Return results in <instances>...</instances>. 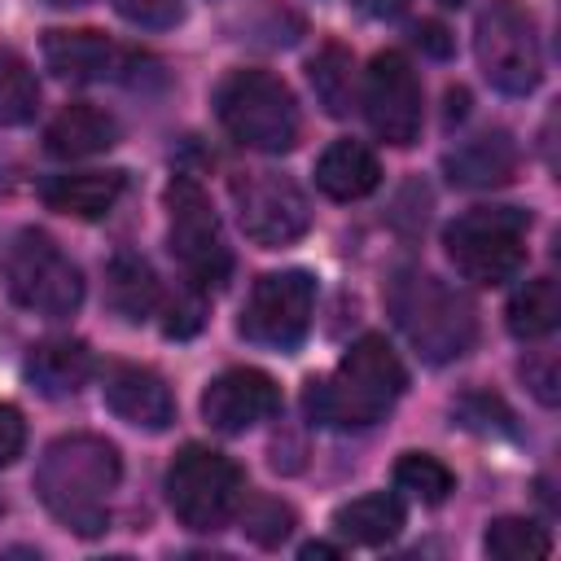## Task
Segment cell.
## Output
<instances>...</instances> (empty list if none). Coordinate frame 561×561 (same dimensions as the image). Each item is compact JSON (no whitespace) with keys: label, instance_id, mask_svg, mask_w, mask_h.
Returning <instances> with one entry per match:
<instances>
[{"label":"cell","instance_id":"8","mask_svg":"<svg viewBox=\"0 0 561 561\" xmlns=\"http://www.w3.org/2000/svg\"><path fill=\"white\" fill-rule=\"evenodd\" d=\"M167 241L175 263L188 276V289H219L232 272V254L219 228V215L210 210V197L197 180L175 175L167 184Z\"/></svg>","mask_w":561,"mask_h":561},{"label":"cell","instance_id":"30","mask_svg":"<svg viewBox=\"0 0 561 561\" xmlns=\"http://www.w3.org/2000/svg\"><path fill=\"white\" fill-rule=\"evenodd\" d=\"M460 421L473 425V430H500V434H513V412L495 399V394H469L456 403Z\"/></svg>","mask_w":561,"mask_h":561},{"label":"cell","instance_id":"31","mask_svg":"<svg viewBox=\"0 0 561 561\" xmlns=\"http://www.w3.org/2000/svg\"><path fill=\"white\" fill-rule=\"evenodd\" d=\"M26 447V416L18 403H0V469H9Z\"/></svg>","mask_w":561,"mask_h":561},{"label":"cell","instance_id":"26","mask_svg":"<svg viewBox=\"0 0 561 561\" xmlns=\"http://www.w3.org/2000/svg\"><path fill=\"white\" fill-rule=\"evenodd\" d=\"M482 548L500 561H543L552 552V535L526 517H495L482 535Z\"/></svg>","mask_w":561,"mask_h":561},{"label":"cell","instance_id":"5","mask_svg":"<svg viewBox=\"0 0 561 561\" xmlns=\"http://www.w3.org/2000/svg\"><path fill=\"white\" fill-rule=\"evenodd\" d=\"M241 500H245V473L232 456L202 443L175 451L167 469V504L180 526L215 535L237 517Z\"/></svg>","mask_w":561,"mask_h":561},{"label":"cell","instance_id":"25","mask_svg":"<svg viewBox=\"0 0 561 561\" xmlns=\"http://www.w3.org/2000/svg\"><path fill=\"white\" fill-rule=\"evenodd\" d=\"M39 110V83L22 53L0 48V127H22Z\"/></svg>","mask_w":561,"mask_h":561},{"label":"cell","instance_id":"21","mask_svg":"<svg viewBox=\"0 0 561 561\" xmlns=\"http://www.w3.org/2000/svg\"><path fill=\"white\" fill-rule=\"evenodd\" d=\"M105 298L131 324L153 316L158 302H162V285H158V272L149 267V259H140L131 250H118L105 267Z\"/></svg>","mask_w":561,"mask_h":561},{"label":"cell","instance_id":"27","mask_svg":"<svg viewBox=\"0 0 561 561\" xmlns=\"http://www.w3.org/2000/svg\"><path fill=\"white\" fill-rule=\"evenodd\" d=\"M394 486L408 491V495L421 500V504H443V500L456 491V478H451V469H447L438 456H430V451H408V456L394 460Z\"/></svg>","mask_w":561,"mask_h":561},{"label":"cell","instance_id":"24","mask_svg":"<svg viewBox=\"0 0 561 561\" xmlns=\"http://www.w3.org/2000/svg\"><path fill=\"white\" fill-rule=\"evenodd\" d=\"M307 79L316 88V101L333 114L346 118L355 110V57L342 44H324L311 61H307Z\"/></svg>","mask_w":561,"mask_h":561},{"label":"cell","instance_id":"16","mask_svg":"<svg viewBox=\"0 0 561 561\" xmlns=\"http://www.w3.org/2000/svg\"><path fill=\"white\" fill-rule=\"evenodd\" d=\"M22 373L44 399H70L92 381L96 359H92L88 342H79V337H44L26 351Z\"/></svg>","mask_w":561,"mask_h":561},{"label":"cell","instance_id":"19","mask_svg":"<svg viewBox=\"0 0 561 561\" xmlns=\"http://www.w3.org/2000/svg\"><path fill=\"white\" fill-rule=\"evenodd\" d=\"M381 184V162L359 140H333L316 158V188L333 202H359Z\"/></svg>","mask_w":561,"mask_h":561},{"label":"cell","instance_id":"7","mask_svg":"<svg viewBox=\"0 0 561 561\" xmlns=\"http://www.w3.org/2000/svg\"><path fill=\"white\" fill-rule=\"evenodd\" d=\"M473 53L486 83L504 96H526L543 79L539 26L517 0H491L473 22Z\"/></svg>","mask_w":561,"mask_h":561},{"label":"cell","instance_id":"1","mask_svg":"<svg viewBox=\"0 0 561 561\" xmlns=\"http://www.w3.org/2000/svg\"><path fill=\"white\" fill-rule=\"evenodd\" d=\"M118 478L123 460L110 438L61 434L35 465V495L66 530L92 539L110 530V495L118 491Z\"/></svg>","mask_w":561,"mask_h":561},{"label":"cell","instance_id":"6","mask_svg":"<svg viewBox=\"0 0 561 561\" xmlns=\"http://www.w3.org/2000/svg\"><path fill=\"white\" fill-rule=\"evenodd\" d=\"M526 228L530 215L517 206H473L443 228V245L465 280L500 285L526 263Z\"/></svg>","mask_w":561,"mask_h":561},{"label":"cell","instance_id":"10","mask_svg":"<svg viewBox=\"0 0 561 561\" xmlns=\"http://www.w3.org/2000/svg\"><path fill=\"white\" fill-rule=\"evenodd\" d=\"M311 311H316V276L311 272H302V267L267 272L254 280V289L241 307V337L254 346L294 351L311 329Z\"/></svg>","mask_w":561,"mask_h":561},{"label":"cell","instance_id":"11","mask_svg":"<svg viewBox=\"0 0 561 561\" xmlns=\"http://www.w3.org/2000/svg\"><path fill=\"white\" fill-rule=\"evenodd\" d=\"M232 206H237L241 232L263 250L289 245L311 228L307 193L280 171H245V175H237L232 180Z\"/></svg>","mask_w":561,"mask_h":561},{"label":"cell","instance_id":"18","mask_svg":"<svg viewBox=\"0 0 561 561\" xmlns=\"http://www.w3.org/2000/svg\"><path fill=\"white\" fill-rule=\"evenodd\" d=\"M114 140H118L114 114H105V110L92 105V101H70V105L48 123V131H44V149H48L53 158H66V162L105 153Z\"/></svg>","mask_w":561,"mask_h":561},{"label":"cell","instance_id":"23","mask_svg":"<svg viewBox=\"0 0 561 561\" xmlns=\"http://www.w3.org/2000/svg\"><path fill=\"white\" fill-rule=\"evenodd\" d=\"M504 324L513 337L522 342H539L548 337L557 324H561V289L552 276H535V280H522L504 307Z\"/></svg>","mask_w":561,"mask_h":561},{"label":"cell","instance_id":"20","mask_svg":"<svg viewBox=\"0 0 561 561\" xmlns=\"http://www.w3.org/2000/svg\"><path fill=\"white\" fill-rule=\"evenodd\" d=\"M39 197L48 210L75 215V219H101L123 197V171H66L48 175L39 184Z\"/></svg>","mask_w":561,"mask_h":561},{"label":"cell","instance_id":"38","mask_svg":"<svg viewBox=\"0 0 561 561\" xmlns=\"http://www.w3.org/2000/svg\"><path fill=\"white\" fill-rule=\"evenodd\" d=\"M438 4H447V9H460V4H465V0H438Z\"/></svg>","mask_w":561,"mask_h":561},{"label":"cell","instance_id":"3","mask_svg":"<svg viewBox=\"0 0 561 561\" xmlns=\"http://www.w3.org/2000/svg\"><path fill=\"white\" fill-rule=\"evenodd\" d=\"M386 307H390L399 333L416 346V355L425 364H451V359L469 355L478 342L473 302L460 289H451L447 280H438L434 272L399 267L386 289Z\"/></svg>","mask_w":561,"mask_h":561},{"label":"cell","instance_id":"35","mask_svg":"<svg viewBox=\"0 0 561 561\" xmlns=\"http://www.w3.org/2000/svg\"><path fill=\"white\" fill-rule=\"evenodd\" d=\"M359 9L373 13V18H394V13L408 9V0H359Z\"/></svg>","mask_w":561,"mask_h":561},{"label":"cell","instance_id":"39","mask_svg":"<svg viewBox=\"0 0 561 561\" xmlns=\"http://www.w3.org/2000/svg\"><path fill=\"white\" fill-rule=\"evenodd\" d=\"M0 517H4V495H0Z\"/></svg>","mask_w":561,"mask_h":561},{"label":"cell","instance_id":"37","mask_svg":"<svg viewBox=\"0 0 561 561\" xmlns=\"http://www.w3.org/2000/svg\"><path fill=\"white\" fill-rule=\"evenodd\" d=\"M48 4H57V9H70V4H83V0H48Z\"/></svg>","mask_w":561,"mask_h":561},{"label":"cell","instance_id":"15","mask_svg":"<svg viewBox=\"0 0 561 561\" xmlns=\"http://www.w3.org/2000/svg\"><path fill=\"white\" fill-rule=\"evenodd\" d=\"M131 53H123L105 31L79 26V31H48L44 35V66L57 79L70 83H105V79H123Z\"/></svg>","mask_w":561,"mask_h":561},{"label":"cell","instance_id":"2","mask_svg":"<svg viewBox=\"0 0 561 561\" xmlns=\"http://www.w3.org/2000/svg\"><path fill=\"white\" fill-rule=\"evenodd\" d=\"M408 390V368L381 333H364L329 377H311L302 408L324 430H368Z\"/></svg>","mask_w":561,"mask_h":561},{"label":"cell","instance_id":"12","mask_svg":"<svg viewBox=\"0 0 561 561\" xmlns=\"http://www.w3.org/2000/svg\"><path fill=\"white\" fill-rule=\"evenodd\" d=\"M364 114L368 127L386 140V145H412L421 136V79L412 70V61L399 48H386L368 61L364 70Z\"/></svg>","mask_w":561,"mask_h":561},{"label":"cell","instance_id":"4","mask_svg":"<svg viewBox=\"0 0 561 561\" xmlns=\"http://www.w3.org/2000/svg\"><path fill=\"white\" fill-rule=\"evenodd\" d=\"M215 114L237 145L259 153H285L298 145L302 131L298 101L289 83L272 70H232L215 88Z\"/></svg>","mask_w":561,"mask_h":561},{"label":"cell","instance_id":"36","mask_svg":"<svg viewBox=\"0 0 561 561\" xmlns=\"http://www.w3.org/2000/svg\"><path fill=\"white\" fill-rule=\"evenodd\" d=\"M298 557H302V561H311V557H342V548H337V543H320V539H316V543H302V548H298Z\"/></svg>","mask_w":561,"mask_h":561},{"label":"cell","instance_id":"17","mask_svg":"<svg viewBox=\"0 0 561 561\" xmlns=\"http://www.w3.org/2000/svg\"><path fill=\"white\" fill-rule=\"evenodd\" d=\"M447 180L460 188H500L517 171V140L504 127H486L469 140H460L447 158Z\"/></svg>","mask_w":561,"mask_h":561},{"label":"cell","instance_id":"22","mask_svg":"<svg viewBox=\"0 0 561 561\" xmlns=\"http://www.w3.org/2000/svg\"><path fill=\"white\" fill-rule=\"evenodd\" d=\"M403 522H408V513H403L399 495H386V491L346 500V504L333 513V530H337L346 543H359V548L390 543V539L403 530Z\"/></svg>","mask_w":561,"mask_h":561},{"label":"cell","instance_id":"32","mask_svg":"<svg viewBox=\"0 0 561 561\" xmlns=\"http://www.w3.org/2000/svg\"><path fill=\"white\" fill-rule=\"evenodd\" d=\"M522 377H526V386L535 390V399H539L543 408H552V403L561 399V390H557V359H552V355L522 364Z\"/></svg>","mask_w":561,"mask_h":561},{"label":"cell","instance_id":"14","mask_svg":"<svg viewBox=\"0 0 561 561\" xmlns=\"http://www.w3.org/2000/svg\"><path fill=\"white\" fill-rule=\"evenodd\" d=\"M101 399H105V408L118 421H127L136 430H149V434H162L175 421V394H171V386L162 381V373H153L145 364H105V373H101Z\"/></svg>","mask_w":561,"mask_h":561},{"label":"cell","instance_id":"29","mask_svg":"<svg viewBox=\"0 0 561 561\" xmlns=\"http://www.w3.org/2000/svg\"><path fill=\"white\" fill-rule=\"evenodd\" d=\"M114 13L145 31H167L184 18V0H110Z\"/></svg>","mask_w":561,"mask_h":561},{"label":"cell","instance_id":"9","mask_svg":"<svg viewBox=\"0 0 561 561\" xmlns=\"http://www.w3.org/2000/svg\"><path fill=\"white\" fill-rule=\"evenodd\" d=\"M9 294L18 307L61 320L75 316L83 302V276L70 263V254L39 228H22L9 245Z\"/></svg>","mask_w":561,"mask_h":561},{"label":"cell","instance_id":"28","mask_svg":"<svg viewBox=\"0 0 561 561\" xmlns=\"http://www.w3.org/2000/svg\"><path fill=\"white\" fill-rule=\"evenodd\" d=\"M237 522H241L245 539H254L259 548H280V543L294 535V508H289V504H280L276 495L241 500Z\"/></svg>","mask_w":561,"mask_h":561},{"label":"cell","instance_id":"34","mask_svg":"<svg viewBox=\"0 0 561 561\" xmlns=\"http://www.w3.org/2000/svg\"><path fill=\"white\" fill-rule=\"evenodd\" d=\"M416 44H421L430 57H447V53H451V39H447V26H443V22H421V26H416Z\"/></svg>","mask_w":561,"mask_h":561},{"label":"cell","instance_id":"13","mask_svg":"<svg viewBox=\"0 0 561 561\" xmlns=\"http://www.w3.org/2000/svg\"><path fill=\"white\" fill-rule=\"evenodd\" d=\"M280 412V386L263 368H228L202 394V416L219 434H245Z\"/></svg>","mask_w":561,"mask_h":561},{"label":"cell","instance_id":"33","mask_svg":"<svg viewBox=\"0 0 561 561\" xmlns=\"http://www.w3.org/2000/svg\"><path fill=\"white\" fill-rule=\"evenodd\" d=\"M197 294H202V289H193L184 302H171V320L162 324L167 337H188V333L202 329V298H197Z\"/></svg>","mask_w":561,"mask_h":561}]
</instances>
